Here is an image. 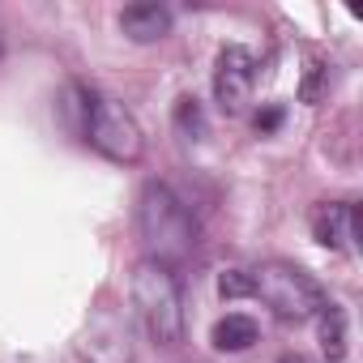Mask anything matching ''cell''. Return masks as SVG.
<instances>
[{
	"mask_svg": "<svg viewBox=\"0 0 363 363\" xmlns=\"http://www.w3.org/2000/svg\"><path fill=\"white\" fill-rule=\"evenodd\" d=\"M137 223H141V240L150 248V261H158V265L184 261L197 244L193 214L167 184H145L141 206H137Z\"/></svg>",
	"mask_w": 363,
	"mask_h": 363,
	"instance_id": "obj_1",
	"label": "cell"
},
{
	"mask_svg": "<svg viewBox=\"0 0 363 363\" xmlns=\"http://www.w3.org/2000/svg\"><path fill=\"white\" fill-rule=\"evenodd\" d=\"M133 303H137L145 333L158 346H175L184 337V299H179V282H175L171 265H158L145 257L133 269Z\"/></svg>",
	"mask_w": 363,
	"mask_h": 363,
	"instance_id": "obj_2",
	"label": "cell"
},
{
	"mask_svg": "<svg viewBox=\"0 0 363 363\" xmlns=\"http://www.w3.org/2000/svg\"><path fill=\"white\" fill-rule=\"evenodd\" d=\"M252 295H261L265 308H274V316L282 320H308L325 308V291L286 261H265L261 269H252Z\"/></svg>",
	"mask_w": 363,
	"mask_h": 363,
	"instance_id": "obj_3",
	"label": "cell"
},
{
	"mask_svg": "<svg viewBox=\"0 0 363 363\" xmlns=\"http://www.w3.org/2000/svg\"><path fill=\"white\" fill-rule=\"evenodd\" d=\"M82 137H86L103 158H111V162H137L141 150H145L137 120H133L120 103H111V99H103V94H90Z\"/></svg>",
	"mask_w": 363,
	"mask_h": 363,
	"instance_id": "obj_4",
	"label": "cell"
},
{
	"mask_svg": "<svg viewBox=\"0 0 363 363\" xmlns=\"http://www.w3.org/2000/svg\"><path fill=\"white\" fill-rule=\"evenodd\" d=\"M77 354L86 363H133V342H128V325L120 320L116 308H94L77 333Z\"/></svg>",
	"mask_w": 363,
	"mask_h": 363,
	"instance_id": "obj_5",
	"label": "cell"
},
{
	"mask_svg": "<svg viewBox=\"0 0 363 363\" xmlns=\"http://www.w3.org/2000/svg\"><path fill=\"white\" fill-rule=\"evenodd\" d=\"M252 56L244 48H223L218 52V69H214V99L227 116H240L252 99Z\"/></svg>",
	"mask_w": 363,
	"mask_h": 363,
	"instance_id": "obj_6",
	"label": "cell"
},
{
	"mask_svg": "<svg viewBox=\"0 0 363 363\" xmlns=\"http://www.w3.org/2000/svg\"><path fill=\"white\" fill-rule=\"evenodd\" d=\"M120 30L133 43H158L171 30V13L162 5H154V0H137V5L120 9Z\"/></svg>",
	"mask_w": 363,
	"mask_h": 363,
	"instance_id": "obj_7",
	"label": "cell"
},
{
	"mask_svg": "<svg viewBox=\"0 0 363 363\" xmlns=\"http://www.w3.org/2000/svg\"><path fill=\"white\" fill-rule=\"evenodd\" d=\"M312 235L325 248H342L359 235V210L354 206H316L312 210Z\"/></svg>",
	"mask_w": 363,
	"mask_h": 363,
	"instance_id": "obj_8",
	"label": "cell"
},
{
	"mask_svg": "<svg viewBox=\"0 0 363 363\" xmlns=\"http://www.w3.org/2000/svg\"><path fill=\"white\" fill-rule=\"evenodd\" d=\"M316 337H320V350H325L329 363L346 359V312L337 303H325L316 312Z\"/></svg>",
	"mask_w": 363,
	"mask_h": 363,
	"instance_id": "obj_9",
	"label": "cell"
},
{
	"mask_svg": "<svg viewBox=\"0 0 363 363\" xmlns=\"http://www.w3.org/2000/svg\"><path fill=\"white\" fill-rule=\"evenodd\" d=\"M210 342L218 350H248L257 342V320L252 316H223L210 333Z\"/></svg>",
	"mask_w": 363,
	"mask_h": 363,
	"instance_id": "obj_10",
	"label": "cell"
},
{
	"mask_svg": "<svg viewBox=\"0 0 363 363\" xmlns=\"http://www.w3.org/2000/svg\"><path fill=\"white\" fill-rule=\"evenodd\" d=\"M175 124H179V133L193 137V141L206 137V116H201V107H197L193 99H179V103H175Z\"/></svg>",
	"mask_w": 363,
	"mask_h": 363,
	"instance_id": "obj_11",
	"label": "cell"
},
{
	"mask_svg": "<svg viewBox=\"0 0 363 363\" xmlns=\"http://www.w3.org/2000/svg\"><path fill=\"white\" fill-rule=\"evenodd\" d=\"M218 291H223V299H244V295H252V274L248 269H227L218 278Z\"/></svg>",
	"mask_w": 363,
	"mask_h": 363,
	"instance_id": "obj_12",
	"label": "cell"
},
{
	"mask_svg": "<svg viewBox=\"0 0 363 363\" xmlns=\"http://www.w3.org/2000/svg\"><path fill=\"white\" fill-rule=\"evenodd\" d=\"M278 120H282L278 111H261V116H257V128H278Z\"/></svg>",
	"mask_w": 363,
	"mask_h": 363,
	"instance_id": "obj_13",
	"label": "cell"
},
{
	"mask_svg": "<svg viewBox=\"0 0 363 363\" xmlns=\"http://www.w3.org/2000/svg\"><path fill=\"white\" fill-rule=\"evenodd\" d=\"M278 363H312V359H303V354H282Z\"/></svg>",
	"mask_w": 363,
	"mask_h": 363,
	"instance_id": "obj_14",
	"label": "cell"
},
{
	"mask_svg": "<svg viewBox=\"0 0 363 363\" xmlns=\"http://www.w3.org/2000/svg\"><path fill=\"white\" fill-rule=\"evenodd\" d=\"M0 48H5V35H0Z\"/></svg>",
	"mask_w": 363,
	"mask_h": 363,
	"instance_id": "obj_15",
	"label": "cell"
}]
</instances>
